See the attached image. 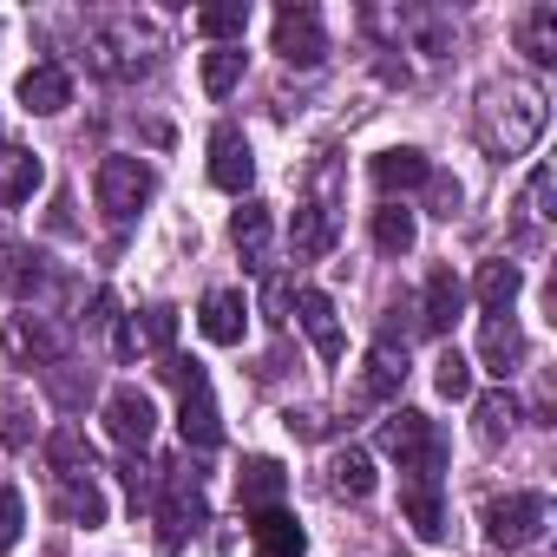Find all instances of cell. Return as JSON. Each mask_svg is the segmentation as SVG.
<instances>
[{"mask_svg": "<svg viewBox=\"0 0 557 557\" xmlns=\"http://www.w3.org/2000/svg\"><path fill=\"white\" fill-rule=\"evenodd\" d=\"M197 524H203V485H197V472L158 466V537H164V550H177L184 531H197Z\"/></svg>", "mask_w": 557, "mask_h": 557, "instance_id": "8992f818", "label": "cell"}, {"mask_svg": "<svg viewBox=\"0 0 557 557\" xmlns=\"http://www.w3.org/2000/svg\"><path fill=\"white\" fill-rule=\"evenodd\" d=\"M47 394H53L60 407H86V400H92V368H79L73 355L53 361V368H47Z\"/></svg>", "mask_w": 557, "mask_h": 557, "instance_id": "1f68e13d", "label": "cell"}, {"mask_svg": "<svg viewBox=\"0 0 557 557\" xmlns=\"http://www.w3.org/2000/svg\"><path fill=\"white\" fill-rule=\"evenodd\" d=\"M472 420H479V440H485V446H498V440L518 426V400H511L505 387H492V394L479 400V413H472Z\"/></svg>", "mask_w": 557, "mask_h": 557, "instance_id": "e575fe53", "label": "cell"}, {"mask_svg": "<svg viewBox=\"0 0 557 557\" xmlns=\"http://www.w3.org/2000/svg\"><path fill=\"white\" fill-rule=\"evenodd\" d=\"M210 184L230 190V197H243L256 184V158H249V138L236 125H216L210 132Z\"/></svg>", "mask_w": 557, "mask_h": 557, "instance_id": "8fae6325", "label": "cell"}, {"mask_svg": "<svg viewBox=\"0 0 557 557\" xmlns=\"http://www.w3.org/2000/svg\"><path fill=\"white\" fill-rule=\"evenodd\" d=\"M518 53H524L531 66H557V8H550V0L518 21Z\"/></svg>", "mask_w": 557, "mask_h": 557, "instance_id": "484cf974", "label": "cell"}, {"mask_svg": "<svg viewBox=\"0 0 557 557\" xmlns=\"http://www.w3.org/2000/svg\"><path fill=\"white\" fill-rule=\"evenodd\" d=\"M479 361H485V374H498V381H511V374L524 368V335H518L511 315H485V329H479Z\"/></svg>", "mask_w": 557, "mask_h": 557, "instance_id": "e0dca14e", "label": "cell"}, {"mask_svg": "<svg viewBox=\"0 0 557 557\" xmlns=\"http://www.w3.org/2000/svg\"><path fill=\"white\" fill-rule=\"evenodd\" d=\"M368 177H374V190H420L426 177H433V164H426V151L420 145H387L374 164H368Z\"/></svg>", "mask_w": 557, "mask_h": 557, "instance_id": "2e32d148", "label": "cell"}, {"mask_svg": "<svg viewBox=\"0 0 557 557\" xmlns=\"http://www.w3.org/2000/svg\"><path fill=\"white\" fill-rule=\"evenodd\" d=\"M426 184H433V216H453V210H459V184H453V177H440V171H433Z\"/></svg>", "mask_w": 557, "mask_h": 557, "instance_id": "ab89813d", "label": "cell"}, {"mask_svg": "<svg viewBox=\"0 0 557 557\" xmlns=\"http://www.w3.org/2000/svg\"><path fill=\"white\" fill-rule=\"evenodd\" d=\"M459 309H466V283L440 262V269L426 275V289H420V329H426V335H446V329L459 322Z\"/></svg>", "mask_w": 557, "mask_h": 557, "instance_id": "5bb4252c", "label": "cell"}, {"mask_svg": "<svg viewBox=\"0 0 557 557\" xmlns=\"http://www.w3.org/2000/svg\"><path fill=\"white\" fill-rule=\"evenodd\" d=\"M8 355L21 361V368H53V361H66V329L60 322H47V315H8Z\"/></svg>", "mask_w": 557, "mask_h": 557, "instance_id": "9c48e42d", "label": "cell"}, {"mask_svg": "<svg viewBox=\"0 0 557 557\" xmlns=\"http://www.w3.org/2000/svg\"><path fill=\"white\" fill-rule=\"evenodd\" d=\"M21 531H27V498L14 485H0V557L21 544Z\"/></svg>", "mask_w": 557, "mask_h": 557, "instance_id": "8d00e7d4", "label": "cell"}, {"mask_svg": "<svg viewBox=\"0 0 557 557\" xmlns=\"http://www.w3.org/2000/svg\"><path fill=\"white\" fill-rule=\"evenodd\" d=\"M112 355H119V361L138 355V322H112Z\"/></svg>", "mask_w": 557, "mask_h": 557, "instance_id": "60d3db41", "label": "cell"}, {"mask_svg": "<svg viewBox=\"0 0 557 557\" xmlns=\"http://www.w3.org/2000/svg\"><path fill=\"white\" fill-rule=\"evenodd\" d=\"M296 322H302V335L315 342L322 361H342V322H335V302L322 289H296Z\"/></svg>", "mask_w": 557, "mask_h": 557, "instance_id": "d6986e66", "label": "cell"}, {"mask_svg": "<svg viewBox=\"0 0 557 557\" xmlns=\"http://www.w3.org/2000/svg\"><path fill=\"white\" fill-rule=\"evenodd\" d=\"M86 60L106 73V79H138L151 66V27L145 21H92L86 27Z\"/></svg>", "mask_w": 557, "mask_h": 557, "instance_id": "3957f363", "label": "cell"}, {"mask_svg": "<svg viewBox=\"0 0 557 557\" xmlns=\"http://www.w3.org/2000/svg\"><path fill=\"white\" fill-rule=\"evenodd\" d=\"M433 387H440L446 400H466V394H472V361H466L459 348H446V355L433 361Z\"/></svg>", "mask_w": 557, "mask_h": 557, "instance_id": "d590c367", "label": "cell"}, {"mask_svg": "<svg viewBox=\"0 0 557 557\" xmlns=\"http://www.w3.org/2000/svg\"><path fill=\"white\" fill-rule=\"evenodd\" d=\"M283 492H289V472H283V459H243V472H236V498H243V511H275L283 505Z\"/></svg>", "mask_w": 557, "mask_h": 557, "instance_id": "9a60e30c", "label": "cell"}, {"mask_svg": "<svg viewBox=\"0 0 557 557\" xmlns=\"http://www.w3.org/2000/svg\"><path fill=\"white\" fill-rule=\"evenodd\" d=\"M420 243V223H413V210H400V203H381L374 210V249L381 256H407Z\"/></svg>", "mask_w": 557, "mask_h": 557, "instance_id": "4dcf8cb0", "label": "cell"}, {"mask_svg": "<svg viewBox=\"0 0 557 557\" xmlns=\"http://www.w3.org/2000/svg\"><path fill=\"white\" fill-rule=\"evenodd\" d=\"M106 433L125 446V453H145V440L158 433V407L145 387H112L106 394Z\"/></svg>", "mask_w": 557, "mask_h": 557, "instance_id": "30bf717a", "label": "cell"}, {"mask_svg": "<svg viewBox=\"0 0 557 557\" xmlns=\"http://www.w3.org/2000/svg\"><path fill=\"white\" fill-rule=\"evenodd\" d=\"M145 342L158 348V355H171V342H177V309H145Z\"/></svg>", "mask_w": 557, "mask_h": 557, "instance_id": "74e56055", "label": "cell"}, {"mask_svg": "<svg viewBox=\"0 0 557 557\" xmlns=\"http://www.w3.org/2000/svg\"><path fill=\"white\" fill-rule=\"evenodd\" d=\"M40 190V158L27 145H0V203H34Z\"/></svg>", "mask_w": 557, "mask_h": 557, "instance_id": "603a6c76", "label": "cell"}, {"mask_svg": "<svg viewBox=\"0 0 557 557\" xmlns=\"http://www.w3.org/2000/svg\"><path fill=\"white\" fill-rule=\"evenodd\" d=\"M400 387H407V348L374 342L368 348V368H361V400H394Z\"/></svg>", "mask_w": 557, "mask_h": 557, "instance_id": "7402d4cb", "label": "cell"}, {"mask_svg": "<svg viewBox=\"0 0 557 557\" xmlns=\"http://www.w3.org/2000/svg\"><path fill=\"white\" fill-rule=\"evenodd\" d=\"M47 466H53L60 479H92V440H86L79 426H60V433L47 440Z\"/></svg>", "mask_w": 557, "mask_h": 557, "instance_id": "f546056e", "label": "cell"}, {"mask_svg": "<svg viewBox=\"0 0 557 557\" xmlns=\"http://www.w3.org/2000/svg\"><path fill=\"white\" fill-rule=\"evenodd\" d=\"M21 106H27V112H40V119L66 112V106H73V73H66L60 60L27 66V73H21Z\"/></svg>", "mask_w": 557, "mask_h": 557, "instance_id": "4fadbf2b", "label": "cell"}, {"mask_svg": "<svg viewBox=\"0 0 557 557\" xmlns=\"http://www.w3.org/2000/svg\"><path fill=\"white\" fill-rule=\"evenodd\" d=\"M329 485H335L342 498H374L381 479H374V459H368L361 446H342V453L329 459Z\"/></svg>", "mask_w": 557, "mask_h": 557, "instance_id": "83f0119b", "label": "cell"}, {"mask_svg": "<svg viewBox=\"0 0 557 557\" xmlns=\"http://www.w3.org/2000/svg\"><path fill=\"white\" fill-rule=\"evenodd\" d=\"M249 544H256V557H302L309 550L302 524L283 505H275V511H249Z\"/></svg>", "mask_w": 557, "mask_h": 557, "instance_id": "ac0fdd59", "label": "cell"}, {"mask_svg": "<svg viewBox=\"0 0 557 557\" xmlns=\"http://www.w3.org/2000/svg\"><path fill=\"white\" fill-rule=\"evenodd\" d=\"M275 53L289 66H302V73L329 60V34H322V14L309 0H283V8H275Z\"/></svg>", "mask_w": 557, "mask_h": 557, "instance_id": "ba28073f", "label": "cell"}, {"mask_svg": "<svg viewBox=\"0 0 557 557\" xmlns=\"http://www.w3.org/2000/svg\"><path fill=\"white\" fill-rule=\"evenodd\" d=\"M164 381L184 394V407H177V433H184V446H190V453H210V446L223 440V420H216V400H210L203 368L184 361V355H164Z\"/></svg>", "mask_w": 557, "mask_h": 557, "instance_id": "277c9868", "label": "cell"}, {"mask_svg": "<svg viewBox=\"0 0 557 557\" xmlns=\"http://www.w3.org/2000/svg\"><path fill=\"white\" fill-rule=\"evenodd\" d=\"M151 190H158V177H151V164H145V158H132V151H112V158H99L92 197H99V210H106L112 223H132V216L151 203Z\"/></svg>", "mask_w": 557, "mask_h": 557, "instance_id": "5b68a950", "label": "cell"}, {"mask_svg": "<svg viewBox=\"0 0 557 557\" xmlns=\"http://www.w3.org/2000/svg\"><path fill=\"white\" fill-rule=\"evenodd\" d=\"M524 210H531V216H550V164L531 171V184H524Z\"/></svg>", "mask_w": 557, "mask_h": 557, "instance_id": "f35d334b", "label": "cell"}, {"mask_svg": "<svg viewBox=\"0 0 557 557\" xmlns=\"http://www.w3.org/2000/svg\"><path fill=\"white\" fill-rule=\"evenodd\" d=\"M53 505H60V518L66 524H106V492L92 485V479H60V492H53Z\"/></svg>", "mask_w": 557, "mask_h": 557, "instance_id": "f1b7e54d", "label": "cell"}, {"mask_svg": "<svg viewBox=\"0 0 557 557\" xmlns=\"http://www.w3.org/2000/svg\"><path fill=\"white\" fill-rule=\"evenodd\" d=\"M400 511H407L413 537H426V544H440V537H446V505H440V479H407V485H400Z\"/></svg>", "mask_w": 557, "mask_h": 557, "instance_id": "44dd1931", "label": "cell"}, {"mask_svg": "<svg viewBox=\"0 0 557 557\" xmlns=\"http://www.w3.org/2000/svg\"><path fill=\"white\" fill-rule=\"evenodd\" d=\"M203 40H243V27H249V0H223V8H197V21H190Z\"/></svg>", "mask_w": 557, "mask_h": 557, "instance_id": "d6a6232c", "label": "cell"}, {"mask_svg": "<svg viewBox=\"0 0 557 557\" xmlns=\"http://www.w3.org/2000/svg\"><path fill=\"white\" fill-rule=\"evenodd\" d=\"M197 329H203V342L236 348V342L249 335V302H243V289H210L203 309H197Z\"/></svg>", "mask_w": 557, "mask_h": 557, "instance_id": "7c38bea8", "label": "cell"}, {"mask_svg": "<svg viewBox=\"0 0 557 557\" xmlns=\"http://www.w3.org/2000/svg\"><path fill=\"white\" fill-rule=\"evenodd\" d=\"M544 524H550L544 492H505V498L485 505V537H492L498 550H524V544H537Z\"/></svg>", "mask_w": 557, "mask_h": 557, "instance_id": "52a82bcc", "label": "cell"}, {"mask_svg": "<svg viewBox=\"0 0 557 557\" xmlns=\"http://www.w3.org/2000/svg\"><path fill=\"white\" fill-rule=\"evenodd\" d=\"M40 275H47V256H40V249H27V243H0V289L34 296Z\"/></svg>", "mask_w": 557, "mask_h": 557, "instance_id": "4316f807", "label": "cell"}, {"mask_svg": "<svg viewBox=\"0 0 557 557\" xmlns=\"http://www.w3.org/2000/svg\"><path fill=\"white\" fill-rule=\"evenodd\" d=\"M236 79H243V47H210L203 53V92L210 99H230Z\"/></svg>", "mask_w": 557, "mask_h": 557, "instance_id": "836d02e7", "label": "cell"}, {"mask_svg": "<svg viewBox=\"0 0 557 557\" xmlns=\"http://www.w3.org/2000/svg\"><path fill=\"white\" fill-rule=\"evenodd\" d=\"M230 243L249 269H269V203H243L230 216Z\"/></svg>", "mask_w": 557, "mask_h": 557, "instance_id": "cb8c5ba5", "label": "cell"}, {"mask_svg": "<svg viewBox=\"0 0 557 557\" xmlns=\"http://www.w3.org/2000/svg\"><path fill=\"white\" fill-rule=\"evenodd\" d=\"M472 289H479V302H485L492 315H505V309L518 302V289H524V275H518V262L492 256V262H479V275H472Z\"/></svg>", "mask_w": 557, "mask_h": 557, "instance_id": "d4e9b609", "label": "cell"}, {"mask_svg": "<svg viewBox=\"0 0 557 557\" xmlns=\"http://www.w3.org/2000/svg\"><path fill=\"white\" fill-rule=\"evenodd\" d=\"M381 453H394L407 479H440V466H446V433H440V420L400 407L394 420H381Z\"/></svg>", "mask_w": 557, "mask_h": 557, "instance_id": "7a4b0ae2", "label": "cell"}, {"mask_svg": "<svg viewBox=\"0 0 557 557\" xmlns=\"http://www.w3.org/2000/svg\"><path fill=\"white\" fill-rule=\"evenodd\" d=\"M544 119H550L544 86L505 79V86H492L485 106H479V145H485L492 158H524V151L544 138Z\"/></svg>", "mask_w": 557, "mask_h": 557, "instance_id": "6da1fadb", "label": "cell"}, {"mask_svg": "<svg viewBox=\"0 0 557 557\" xmlns=\"http://www.w3.org/2000/svg\"><path fill=\"white\" fill-rule=\"evenodd\" d=\"M335 230H342V223H335V210H329V203H302V210H296V223H289V256H296V262L329 256V249H335Z\"/></svg>", "mask_w": 557, "mask_h": 557, "instance_id": "ffe728a7", "label": "cell"}]
</instances>
